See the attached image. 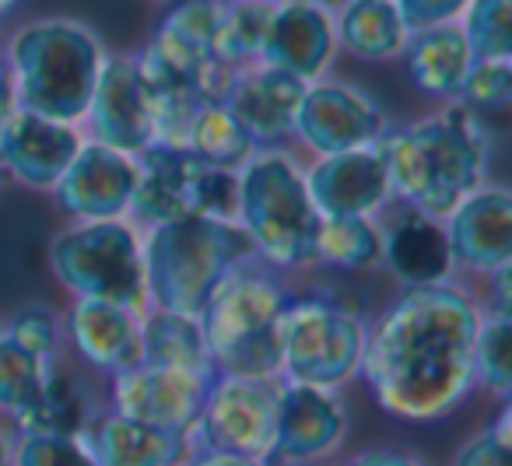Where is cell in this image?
I'll return each mask as SVG.
<instances>
[{
  "label": "cell",
  "instance_id": "52a82bcc",
  "mask_svg": "<svg viewBox=\"0 0 512 466\" xmlns=\"http://www.w3.org/2000/svg\"><path fill=\"white\" fill-rule=\"evenodd\" d=\"M281 379L320 389H344L358 379L369 319L337 288L292 291L281 316Z\"/></svg>",
  "mask_w": 512,
  "mask_h": 466
},
{
  "label": "cell",
  "instance_id": "ab89813d",
  "mask_svg": "<svg viewBox=\"0 0 512 466\" xmlns=\"http://www.w3.org/2000/svg\"><path fill=\"white\" fill-rule=\"evenodd\" d=\"M334 466H428L421 456L400 449V445H365L351 456L337 459Z\"/></svg>",
  "mask_w": 512,
  "mask_h": 466
},
{
  "label": "cell",
  "instance_id": "ba28073f",
  "mask_svg": "<svg viewBox=\"0 0 512 466\" xmlns=\"http://www.w3.org/2000/svg\"><path fill=\"white\" fill-rule=\"evenodd\" d=\"M144 232L130 218L71 221L50 239L46 263L71 298H99L148 309L144 295Z\"/></svg>",
  "mask_w": 512,
  "mask_h": 466
},
{
  "label": "cell",
  "instance_id": "7bdbcfd3",
  "mask_svg": "<svg viewBox=\"0 0 512 466\" xmlns=\"http://www.w3.org/2000/svg\"><path fill=\"white\" fill-rule=\"evenodd\" d=\"M11 92V74H8V57H4V39H0V99H8Z\"/></svg>",
  "mask_w": 512,
  "mask_h": 466
},
{
  "label": "cell",
  "instance_id": "f546056e",
  "mask_svg": "<svg viewBox=\"0 0 512 466\" xmlns=\"http://www.w3.org/2000/svg\"><path fill=\"white\" fill-rule=\"evenodd\" d=\"M46 365L39 354L25 351L22 344L0 330V421L11 431L32 414L46 382Z\"/></svg>",
  "mask_w": 512,
  "mask_h": 466
},
{
  "label": "cell",
  "instance_id": "7c38bea8",
  "mask_svg": "<svg viewBox=\"0 0 512 466\" xmlns=\"http://www.w3.org/2000/svg\"><path fill=\"white\" fill-rule=\"evenodd\" d=\"M351 410L341 389L285 382L278 389V435L267 466H323L341 456Z\"/></svg>",
  "mask_w": 512,
  "mask_h": 466
},
{
  "label": "cell",
  "instance_id": "30bf717a",
  "mask_svg": "<svg viewBox=\"0 0 512 466\" xmlns=\"http://www.w3.org/2000/svg\"><path fill=\"white\" fill-rule=\"evenodd\" d=\"M393 130L386 106L355 81L320 78L309 81L295 113L292 144L316 155H341L379 144Z\"/></svg>",
  "mask_w": 512,
  "mask_h": 466
},
{
  "label": "cell",
  "instance_id": "cb8c5ba5",
  "mask_svg": "<svg viewBox=\"0 0 512 466\" xmlns=\"http://www.w3.org/2000/svg\"><path fill=\"white\" fill-rule=\"evenodd\" d=\"M92 382H102L88 375L81 365H74L67 354L46 365V382L39 403L32 414L15 428V435H29V431H43V435H81L95 414L102 410V386L95 393Z\"/></svg>",
  "mask_w": 512,
  "mask_h": 466
},
{
  "label": "cell",
  "instance_id": "4316f807",
  "mask_svg": "<svg viewBox=\"0 0 512 466\" xmlns=\"http://www.w3.org/2000/svg\"><path fill=\"white\" fill-rule=\"evenodd\" d=\"M141 361L162 368L214 375V361L207 351V337L200 316L172 309H144L141 316Z\"/></svg>",
  "mask_w": 512,
  "mask_h": 466
},
{
  "label": "cell",
  "instance_id": "8992f818",
  "mask_svg": "<svg viewBox=\"0 0 512 466\" xmlns=\"http://www.w3.org/2000/svg\"><path fill=\"white\" fill-rule=\"evenodd\" d=\"M235 225L253 246L256 260L295 277L313 270V239L320 214L306 190L302 162L288 148H260L239 169Z\"/></svg>",
  "mask_w": 512,
  "mask_h": 466
},
{
  "label": "cell",
  "instance_id": "1f68e13d",
  "mask_svg": "<svg viewBox=\"0 0 512 466\" xmlns=\"http://www.w3.org/2000/svg\"><path fill=\"white\" fill-rule=\"evenodd\" d=\"M274 0H225L218 32V53L232 67H249L260 60L271 29Z\"/></svg>",
  "mask_w": 512,
  "mask_h": 466
},
{
  "label": "cell",
  "instance_id": "3957f363",
  "mask_svg": "<svg viewBox=\"0 0 512 466\" xmlns=\"http://www.w3.org/2000/svg\"><path fill=\"white\" fill-rule=\"evenodd\" d=\"M106 53L102 36L81 18L46 15L18 25L4 39L18 109L81 127Z\"/></svg>",
  "mask_w": 512,
  "mask_h": 466
},
{
  "label": "cell",
  "instance_id": "ac0fdd59",
  "mask_svg": "<svg viewBox=\"0 0 512 466\" xmlns=\"http://www.w3.org/2000/svg\"><path fill=\"white\" fill-rule=\"evenodd\" d=\"M141 316L120 302L71 298L64 323V354L95 379L123 372L141 361Z\"/></svg>",
  "mask_w": 512,
  "mask_h": 466
},
{
  "label": "cell",
  "instance_id": "e575fe53",
  "mask_svg": "<svg viewBox=\"0 0 512 466\" xmlns=\"http://www.w3.org/2000/svg\"><path fill=\"white\" fill-rule=\"evenodd\" d=\"M456 102L484 123L488 116L505 113L512 102V60H474Z\"/></svg>",
  "mask_w": 512,
  "mask_h": 466
},
{
  "label": "cell",
  "instance_id": "8d00e7d4",
  "mask_svg": "<svg viewBox=\"0 0 512 466\" xmlns=\"http://www.w3.org/2000/svg\"><path fill=\"white\" fill-rule=\"evenodd\" d=\"M449 466H512V410L509 400L502 403V414L484 431L470 435L453 452Z\"/></svg>",
  "mask_w": 512,
  "mask_h": 466
},
{
  "label": "cell",
  "instance_id": "44dd1931",
  "mask_svg": "<svg viewBox=\"0 0 512 466\" xmlns=\"http://www.w3.org/2000/svg\"><path fill=\"white\" fill-rule=\"evenodd\" d=\"M379 232H383L379 267H386V274L400 288H428V284L453 281V256H449L446 228L439 218L390 204L379 214Z\"/></svg>",
  "mask_w": 512,
  "mask_h": 466
},
{
  "label": "cell",
  "instance_id": "f1b7e54d",
  "mask_svg": "<svg viewBox=\"0 0 512 466\" xmlns=\"http://www.w3.org/2000/svg\"><path fill=\"white\" fill-rule=\"evenodd\" d=\"M183 144L197 162L211 165V169H225V172H239L249 158L256 155L253 137L246 134L235 113L225 106V102H207L193 113V120L186 123Z\"/></svg>",
  "mask_w": 512,
  "mask_h": 466
},
{
  "label": "cell",
  "instance_id": "74e56055",
  "mask_svg": "<svg viewBox=\"0 0 512 466\" xmlns=\"http://www.w3.org/2000/svg\"><path fill=\"white\" fill-rule=\"evenodd\" d=\"M239 211V172L204 165L193 186V214L211 221H235Z\"/></svg>",
  "mask_w": 512,
  "mask_h": 466
},
{
  "label": "cell",
  "instance_id": "836d02e7",
  "mask_svg": "<svg viewBox=\"0 0 512 466\" xmlns=\"http://www.w3.org/2000/svg\"><path fill=\"white\" fill-rule=\"evenodd\" d=\"M0 330L8 333L15 344H22L25 351L39 354L43 361H53L57 354H64V323L60 312L50 309L46 302H25L11 312Z\"/></svg>",
  "mask_w": 512,
  "mask_h": 466
},
{
  "label": "cell",
  "instance_id": "b9f144b4",
  "mask_svg": "<svg viewBox=\"0 0 512 466\" xmlns=\"http://www.w3.org/2000/svg\"><path fill=\"white\" fill-rule=\"evenodd\" d=\"M11 449H15V431L0 421V466H11Z\"/></svg>",
  "mask_w": 512,
  "mask_h": 466
},
{
  "label": "cell",
  "instance_id": "4fadbf2b",
  "mask_svg": "<svg viewBox=\"0 0 512 466\" xmlns=\"http://www.w3.org/2000/svg\"><path fill=\"white\" fill-rule=\"evenodd\" d=\"M81 130H85L88 141H99L134 158L144 148L158 144L155 109H151L148 88H144L141 71H137L134 50L106 53Z\"/></svg>",
  "mask_w": 512,
  "mask_h": 466
},
{
  "label": "cell",
  "instance_id": "ee69618b",
  "mask_svg": "<svg viewBox=\"0 0 512 466\" xmlns=\"http://www.w3.org/2000/svg\"><path fill=\"white\" fill-rule=\"evenodd\" d=\"M18 4H22V0H0V18H8L11 11L18 8Z\"/></svg>",
  "mask_w": 512,
  "mask_h": 466
},
{
  "label": "cell",
  "instance_id": "277c9868",
  "mask_svg": "<svg viewBox=\"0 0 512 466\" xmlns=\"http://www.w3.org/2000/svg\"><path fill=\"white\" fill-rule=\"evenodd\" d=\"M292 291V277L260 260L242 263L218 284L200 312L214 375L281 379L278 330Z\"/></svg>",
  "mask_w": 512,
  "mask_h": 466
},
{
  "label": "cell",
  "instance_id": "2e32d148",
  "mask_svg": "<svg viewBox=\"0 0 512 466\" xmlns=\"http://www.w3.org/2000/svg\"><path fill=\"white\" fill-rule=\"evenodd\" d=\"M137 183V158L113 151L99 141H81L74 162L50 190L57 211L67 221L127 218Z\"/></svg>",
  "mask_w": 512,
  "mask_h": 466
},
{
  "label": "cell",
  "instance_id": "e0dca14e",
  "mask_svg": "<svg viewBox=\"0 0 512 466\" xmlns=\"http://www.w3.org/2000/svg\"><path fill=\"white\" fill-rule=\"evenodd\" d=\"M334 0H274L271 29L256 64L278 67L299 81H320L337 60Z\"/></svg>",
  "mask_w": 512,
  "mask_h": 466
},
{
  "label": "cell",
  "instance_id": "d4e9b609",
  "mask_svg": "<svg viewBox=\"0 0 512 466\" xmlns=\"http://www.w3.org/2000/svg\"><path fill=\"white\" fill-rule=\"evenodd\" d=\"M407 64V78L421 95L439 102H456L470 67H474V50L463 36L460 22L432 25V29H414L407 36V46L400 53Z\"/></svg>",
  "mask_w": 512,
  "mask_h": 466
},
{
  "label": "cell",
  "instance_id": "6da1fadb",
  "mask_svg": "<svg viewBox=\"0 0 512 466\" xmlns=\"http://www.w3.org/2000/svg\"><path fill=\"white\" fill-rule=\"evenodd\" d=\"M481 298L470 284L442 281L400 288L369 319L358 379L386 417L404 424H439L453 417L474 386V337Z\"/></svg>",
  "mask_w": 512,
  "mask_h": 466
},
{
  "label": "cell",
  "instance_id": "5bb4252c",
  "mask_svg": "<svg viewBox=\"0 0 512 466\" xmlns=\"http://www.w3.org/2000/svg\"><path fill=\"white\" fill-rule=\"evenodd\" d=\"M442 228L456 281H484L512 263V190L481 183L442 218Z\"/></svg>",
  "mask_w": 512,
  "mask_h": 466
},
{
  "label": "cell",
  "instance_id": "9a60e30c",
  "mask_svg": "<svg viewBox=\"0 0 512 466\" xmlns=\"http://www.w3.org/2000/svg\"><path fill=\"white\" fill-rule=\"evenodd\" d=\"M302 176L320 218H379L393 204L383 141L341 155H316L302 165Z\"/></svg>",
  "mask_w": 512,
  "mask_h": 466
},
{
  "label": "cell",
  "instance_id": "603a6c76",
  "mask_svg": "<svg viewBox=\"0 0 512 466\" xmlns=\"http://www.w3.org/2000/svg\"><path fill=\"white\" fill-rule=\"evenodd\" d=\"M99 466H179L193 452L190 435L130 421L102 407L81 431Z\"/></svg>",
  "mask_w": 512,
  "mask_h": 466
},
{
  "label": "cell",
  "instance_id": "7a4b0ae2",
  "mask_svg": "<svg viewBox=\"0 0 512 466\" xmlns=\"http://www.w3.org/2000/svg\"><path fill=\"white\" fill-rule=\"evenodd\" d=\"M488 148V123L460 102L393 127L383 137L393 204L442 221L467 193L488 183Z\"/></svg>",
  "mask_w": 512,
  "mask_h": 466
},
{
  "label": "cell",
  "instance_id": "8fae6325",
  "mask_svg": "<svg viewBox=\"0 0 512 466\" xmlns=\"http://www.w3.org/2000/svg\"><path fill=\"white\" fill-rule=\"evenodd\" d=\"M214 375L137 361L102 379V407L130 421L190 435Z\"/></svg>",
  "mask_w": 512,
  "mask_h": 466
},
{
  "label": "cell",
  "instance_id": "ffe728a7",
  "mask_svg": "<svg viewBox=\"0 0 512 466\" xmlns=\"http://www.w3.org/2000/svg\"><path fill=\"white\" fill-rule=\"evenodd\" d=\"M306 81L267 64L239 67L225 92V106L246 127L256 148H288Z\"/></svg>",
  "mask_w": 512,
  "mask_h": 466
},
{
  "label": "cell",
  "instance_id": "d6986e66",
  "mask_svg": "<svg viewBox=\"0 0 512 466\" xmlns=\"http://www.w3.org/2000/svg\"><path fill=\"white\" fill-rule=\"evenodd\" d=\"M85 130L78 123H57L15 109L0 130V176L32 193H50L74 162Z\"/></svg>",
  "mask_w": 512,
  "mask_h": 466
},
{
  "label": "cell",
  "instance_id": "7402d4cb",
  "mask_svg": "<svg viewBox=\"0 0 512 466\" xmlns=\"http://www.w3.org/2000/svg\"><path fill=\"white\" fill-rule=\"evenodd\" d=\"M204 162L190 155L183 144H151L137 155V183L130 214L137 228L169 225L176 218L193 214V186Z\"/></svg>",
  "mask_w": 512,
  "mask_h": 466
},
{
  "label": "cell",
  "instance_id": "d590c367",
  "mask_svg": "<svg viewBox=\"0 0 512 466\" xmlns=\"http://www.w3.org/2000/svg\"><path fill=\"white\" fill-rule=\"evenodd\" d=\"M11 466H99L81 435H15Z\"/></svg>",
  "mask_w": 512,
  "mask_h": 466
},
{
  "label": "cell",
  "instance_id": "5b68a950",
  "mask_svg": "<svg viewBox=\"0 0 512 466\" xmlns=\"http://www.w3.org/2000/svg\"><path fill=\"white\" fill-rule=\"evenodd\" d=\"M141 249L148 309H172L186 316H200L218 284L242 263L256 260L235 221H211L197 214L144 228Z\"/></svg>",
  "mask_w": 512,
  "mask_h": 466
},
{
  "label": "cell",
  "instance_id": "60d3db41",
  "mask_svg": "<svg viewBox=\"0 0 512 466\" xmlns=\"http://www.w3.org/2000/svg\"><path fill=\"white\" fill-rule=\"evenodd\" d=\"M179 466H267V463H260V459L228 456V452H204V449H193L190 456H186Z\"/></svg>",
  "mask_w": 512,
  "mask_h": 466
},
{
  "label": "cell",
  "instance_id": "d6a6232c",
  "mask_svg": "<svg viewBox=\"0 0 512 466\" xmlns=\"http://www.w3.org/2000/svg\"><path fill=\"white\" fill-rule=\"evenodd\" d=\"M460 29L477 60H512V0H470Z\"/></svg>",
  "mask_w": 512,
  "mask_h": 466
},
{
  "label": "cell",
  "instance_id": "9c48e42d",
  "mask_svg": "<svg viewBox=\"0 0 512 466\" xmlns=\"http://www.w3.org/2000/svg\"><path fill=\"white\" fill-rule=\"evenodd\" d=\"M278 389L281 379L214 375L190 431V445L271 463L274 435H278Z\"/></svg>",
  "mask_w": 512,
  "mask_h": 466
},
{
  "label": "cell",
  "instance_id": "484cf974",
  "mask_svg": "<svg viewBox=\"0 0 512 466\" xmlns=\"http://www.w3.org/2000/svg\"><path fill=\"white\" fill-rule=\"evenodd\" d=\"M411 29L393 0H337V50L365 64L400 60Z\"/></svg>",
  "mask_w": 512,
  "mask_h": 466
},
{
  "label": "cell",
  "instance_id": "4dcf8cb0",
  "mask_svg": "<svg viewBox=\"0 0 512 466\" xmlns=\"http://www.w3.org/2000/svg\"><path fill=\"white\" fill-rule=\"evenodd\" d=\"M474 386L502 403L512 396V312H491L481 305L474 337Z\"/></svg>",
  "mask_w": 512,
  "mask_h": 466
},
{
  "label": "cell",
  "instance_id": "f35d334b",
  "mask_svg": "<svg viewBox=\"0 0 512 466\" xmlns=\"http://www.w3.org/2000/svg\"><path fill=\"white\" fill-rule=\"evenodd\" d=\"M407 29H432V25H453L467 11L470 0H393Z\"/></svg>",
  "mask_w": 512,
  "mask_h": 466
},
{
  "label": "cell",
  "instance_id": "83f0119b",
  "mask_svg": "<svg viewBox=\"0 0 512 466\" xmlns=\"http://www.w3.org/2000/svg\"><path fill=\"white\" fill-rule=\"evenodd\" d=\"M379 260H383L379 218H320L313 239V270L355 277L379 270Z\"/></svg>",
  "mask_w": 512,
  "mask_h": 466
},
{
  "label": "cell",
  "instance_id": "f6af8a7d",
  "mask_svg": "<svg viewBox=\"0 0 512 466\" xmlns=\"http://www.w3.org/2000/svg\"><path fill=\"white\" fill-rule=\"evenodd\" d=\"M151 4H165V8H169V4H172V0H151Z\"/></svg>",
  "mask_w": 512,
  "mask_h": 466
}]
</instances>
